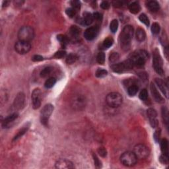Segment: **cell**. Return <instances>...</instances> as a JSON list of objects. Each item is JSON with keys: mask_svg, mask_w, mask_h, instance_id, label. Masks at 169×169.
Masks as SVG:
<instances>
[{"mask_svg": "<svg viewBox=\"0 0 169 169\" xmlns=\"http://www.w3.org/2000/svg\"><path fill=\"white\" fill-rule=\"evenodd\" d=\"M134 35V28L131 25H126L123 29L120 35L121 48L124 50H128Z\"/></svg>", "mask_w": 169, "mask_h": 169, "instance_id": "1", "label": "cell"}, {"mask_svg": "<svg viewBox=\"0 0 169 169\" xmlns=\"http://www.w3.org/2000/svg\"><path fill=\"white\" fill-rule=\"evenodd\" d=\"M148 58H149V54L147 51L144 50H138L132 53L129 60L132 61L134 66L142 67L145 65Z\"/></svg>", "mask_w": 169, "mask_h": 169, "instance_id": "2", "label": "cell"}, {"mask_svg": "<svg viewBox=\"0 0 169 169\" xmlns=\"http://www.w3.org/2000/svg\"><path fill=\"white\" fill-rule=\"evenodd\" d=\"M35 32L30 26H24L21 27L18 33V38L20 41L30 42L33 39Z\"/></svg>", "mask_w": 169, "mask_h": 169, "instance_id": "3", "label": "cell"}, {"mask_svg": "<svg viewBox=\"0 0 169 169\" xmlns=\"http://www.w3.org/2000/svg\"><path fill=\"white\" fill-rule=\"evenodd\" d=\"M106 101L107 104L111 108H117L122 104L123 98L120 93L113 92L106 96Z\"/></svg>", "mask_w": 169, "mask_h": 169, "instance_id": "4", "label": "cell"}, {"mask_svg": "<svg viewBox=\"0 0 169 169\" xmlns=\"http://www.w3.org/2000/svg\"><path fill=\"white\" fill-rule=\"evenodd\" d=\"M137 158L136 155L134 154V152L127 151L123 153L120 157V162L122 163L123 165L125 166H134L137 163Z\"/></svg>", "mask_w": 169, "mask_h": 169, "instance_id": "5", "label": "cell"}, {"mask_svg": "<svg viewBox=\"0 0 169 169\" xmlns=\"http://www.w3.org/2000/svg\"><path fill=\"white\" fill-rule=\"evenodd\" d=\"M153 66L155 72L160 75H163L164 70L163 67V60L159 54V50L157 48L153 52Z\"/></svg>", "mask_w": 169, "mask_h": 169, "instance_id": "6", "label": "cell"}, {"mask_svg": "<svg viewBox=\"0 0 169 169\" xmlns=\"http://www.w3.org/2000/svg\"><path fill=\"white\" fill-rule=\"evenodd\" d=\"M133 67V63L128 59V60L123 61L122 63L113 64L111 66V68L114 72L118 73V74H121V73L128 72V71L131 70Z\"/></svg>", "mask_w": 169, "mask_h": 169, "instance_id": "7", "label": "cell"}, {"mask_svg": "<svg viewBox=\"0 0 169 169\" xmlns=\"http://www.w3.org/2000/svg\"><path fill=\"white\" fill-rule=\"evenodd\" d=\"M134 153L139 159H145L149 155V149L143 144H138L135 146Z\"/></svg>", "mask_w": 169, "mask_h": 169, "instance_id": "8", "label": "cell"}, {"mask_svg": "<svg viewBox=\"0 0 169 169\" xmlns=\"http://www.w3.org/2000/svg\"><path fill=\"white\" fill-rule=\"evenodd\" d=\"M54 110V106L53 105L48 104L45 105L43 107L40 112V119L42 124H44V125H46L48 122V120L50 117V116L52 115V112Z\"/></svg>", "mask_w": 169, "mask_h": 169, "instance_id": "9", "label": "cell"}, {"mask_svg": "<svg viewBox=\"0 0 169 169\" xmlns=\"http://www.w3.org/2000/svg\"><path fill=\"white\" fill-rule=\"evenodd\" d=\"M31 49V45L30 42H24V41L19 40L16 42L15 45V51L19 54H27Z\"/></svg>", "mask_w": 169, "mask_h": 169, "instance_id": "10", "label": "cell"}, {"mask_svg": "<svg viewBox=\"0 0 169 169\" xmlns=\"http://www.w3.org/2000/svg\"><path fill=\"white\" fill-rule=\"evenodd\" d=\"M86 105V99L83 96L77 95L72 100V106L75 110L83 109Z\"/></svg>", "mask_w": 169, "mask_h": 169, "instance_id": "11", "label": "cell"}, {"mask_svg": "<svg viewBox=\"0 0 169 169\" xmlns=\"http://www.w3.org/2000/svg\"><path fill=\"white\" fill-rule=\"evenodd\" d=\"M31 97L33 108H39L41 106V91L39 89H35L33 91Z\"/></svg>", "mask_w": 169, "mask_h": 169, "instance_id": "12", "label": "cell"}, {"mask_svg": "<svg viewBox=\"0 0 169 169\" xmlns=\"http://www.w3.org/2000/svg\"><path fill=\"white\" fill-rule=\"evenodd\" d=\"M99 33V28L97 27H91L84 31V36L87 40H93L97 37Z\"/></svg>", "mask_w": 169, "mask_h": 169, "instance_id": "13", "label": "cell"}, {"mask_svg": "<svg viewBox=\"0 0 169 169\" xmlns=\"http://www.w3.org/2000/svg\"><path fill=\"white\" fill-rule=\"evenodd\" d=\"M55 166L59 169H70L74 167L72 162L65 159H59L55 164Z\"/></svg>", "mask_w": 169, "mask_h": 169, "instance_id": "14", "label": "cell"}, {"mask_svg": "<svg viewBox=\"0 0 169 169\" xmlns=\"http://www.w3.org/2000/svg\"><path fill=\"white\" fill-rule=\"evenodd\" d=\"M147 114L148 118H149V119L151 125L153 127H157L159 123H158V121H157V111L155 110L154 108H149L147 110Z\"/></svg>", "mask_w": 169, "mask_h": 169, "instance_id": "15", "label": "cell"}, {"mask_svg": "<svg viewBox=\"0 0 169 169\" xmlns=\"http://www.w3.org/2000/svg\"><path fill=\"white\" fill-rule=\"evenodd\" d=\"M25 104V96L23 93H19V94L16 96L14 100V105L15 108L18 110L22 109L24 108Z\"/></svg>", "mask_w": 169, "mask_h": 169, "instance_id": "16", "label": "cell"}, {"mask_svg": "<svg viewBox=\"0 0 169 169\" xmlns=\"http://www.w3.org/2000/svg\"><path fill=\"white\" fill-rule=\"evenodd\" d=\"M150 90L151 93L152 97L155 101L159 102V103H163V102H164L163 97L160 94L158 90H157L156 86L153 83H151L150 84Z\"/></svg>", "mask_w": 169, "mask_h": 169, "instance_id": "17", "label": "cell"}, {"mask_svg": "<svg viewBox=\"0 0 169 169\" xmlns=\"http://www.w3.org/2000/svg\"><path fill=\"white\" fill-rule=\"evenodd\" d=\"M155 83L158 86L159 89L161 91V92L163 93L164 97L168 98V83H165L163 80L161 79L156 78L155 79Z\"/></svg>", "mask_w": 169, "mask_h": 169, "instance_id": "18", "label": "cell"}, {"mask_svg": "<svg viewBox=\"0 0 169 169\" xmlns=\"http://www.w3.org/2000/svg\"><path fill=\"white\" fill-rule=\"evenodd\" d=\"M93 20H94V19H93V15L90 13L85 12L83 13V17L81 19L80 23L86 25V26H89V25L93 23Z\"/></svg>", "mask_w": 169, "mask_h": 169, "instance_id": "19", "label": "cell"}, {"mask_svg": "<svg viewBox=\"0 0 169 169\" xmlns=\"http://www.w3.org/2000/svg\"><path fill=\"white\" fill-rule=\"evenodd\" d=\"M18 118L17 113H13L12 114L8 116L7 117L5 118V120L3 121L2 125L3 127H9L12 123L14 122V121Z\"/></svg>", "mask_w": 169, "mask_h": 169, "instance_id": "20", "label": "cell"}, {"mask_svg": "<svg viewBox=\"0 0 169 169\" xmlns=\"http://www.w3.org/2000/svg\"><path fill=\"white\" fill-rule=\"evenodd\" d=\"M146 6L148 10L151 12H157L160 8L159 3L156 1H149L146 3Z\"/></svg>", "mask_w": 169, "mask_h": 169, "instance_id": "21", "label": "cell"}, {"mask_svg": "<svg viewBox=\"0 0 169 169\" xmlns=\"http://www.w3.org/2000/svg\"><path fill=\"white\" fill-rule=\"evenodd\" d=\"M129 10L130 11V12L133 13V14H137V13H138L139 11H140L141 6L139 5L138 2H132L131 4H129Z\"/></svg>", "mask_w": 169, "mask_h": 169, "instance_id": "22", "label": "cell"}, {"mask_svg": "<svg viewBox=\"0 0 169 169\" xmlns=\"http://www.w3.org/2000/svg\"><path fill=\"white\" fill-rule=\"evenodd\" d=\"M136 39L139 42H143V41H144L146 38V33L145 31L141 28H138L136 31Z\"/></svg>", "mask_w": 169, "mask_h": 169, "instance_id": "23", "label": "cell"}, {"mask_svg": "<svg viewBox=\"0 0 169 169\" xmlns=\"http://www.w3.org/2000/svg\"><path fill=\"white\" fill-rule=\"evenodd\" d=\"M162 118H163V122L166 125V127H168V110L167 107L163 106L161 110Z\"/></svg>", "mask_w": 169, "mask_h": 169, "instance_id": "24", "label": "cell"}, {"mask_svg": "<svg viewBox=\"0 0 169 169\" xmlns=\"http://www.w3.org/2000/svg\"><path fill=\"white\" fill-rule=\"evenodd\" d=\"M161 148L163 155H168V144L166 139H163L161 141Z\"/></svg>", "mask_w": 169, "mask_h": 169, "instance_id": "25", "label": "cell"}, {"mask_svg": "<svg viewBox=\"0 0 169 169\" xmlns=\"http://www.w3.org/2000/svg\"><path fill=\"white\" fill-rule=\"evenodd\" d=\"M80 32H81V29L77 26H72L70 29V35L74 38H77L80 35Z\"/></svg>", "mask_w": 169, "mask_h": 169, "instance_id": "26", "label": "cell"}, {"mask_svg": "<svg viewBox=\"0 0 169 169\" xmlns=\"http://www.w3.org/2000/svg\"><path fill=\"white\" fill-rule=\"evenodd\" d=\"M29 125H28L27 124L25 125V126H23V127H22V129H20L19 131V132H18V133L17 134V135H16V136L14 137V138H13V141H17L18 139H19L20 138H21V137L23 136V135L25 133H26V132L27 131V129H29Z\"/></svg>", "mask_w": 169, "mask_h": 169, "instance_id": "27", "label": "cell"}, {"mask_svg": "<svg viewBox=\"0 0 169 169\" xmlns=\"http://www.w3.org/2000/svg\"><path fill=\"white\" fill-rule=\"evenodd\" d=\"M78 60V56L75 54H70L66 57V63L68 64H72Z\"/></svg>", "mask_w": 169, "mask_h": 169, "instance_id": "28", "label": "cell"}, {"mask_svg": "<svg viewBox=\"0 0 169 169\" xmlns=\"http://www.w3.org/2000/svg\"><path fill=\"white\" fill-rule=\"evenodd\" d=\"M56 83V79L54 77H50V78L48 79L46 81L45 83H44V86L47 89H50L52 87H53L54 86V84Z\"/></svg>", "mask_w": 169, "mask_h": 169, "instance_id": "29", "label": "cell"}, {"mask_svg": "<svg viewBox=\"0 0 169 169\" xmlns=\"http://www.w3.org/2000/svg\"><path fill=\"white\" fill-rule=\"evenodd\" d=\"M138 91V87L136 84H132L127 88V93L129 96H134L137 94Z\"/></svg>", "mask_w": 169, "mask_h": 169, "instance_id": "30", "label": "cell"}, {"mask_svg": "<svg viewBox=\"0 0 169 169\" xmlns=\"http://www.w3.org/2000/svg\"><path fill=\"white\" fill-rule=\"evenodd\" d=\"M120 59V56L117 52H112V53L110 54L109 56V61L110 62L114 63L117 62L118 60Z\"/></svg>", "mask_w": 169, "mask_h": 169, "instance_id": "31", "label": "cell"}, {"mask_svg": "<svg viewBox=\"0 0 169 169\" xmlns=\"http://www.w3.org/2000/svg\"><path fill=\"white\" fill-rule=\"evenodd\" d=\"M114 40L111 37H108L104 40L103 44H102V46L104 48V49H108L112 46Z\"/></svg>", "mask_w": 169, "mask_h": 169, "instance_id": "32", "label": "cell"}, {"mask_svg": "<svg viewBox=\"0 0 169 169\" xmlns=\"http://www.w3.org/2000/svg\"><path fill=\"white\" fill-rule=\"evenodd\" d=\"M118 28V20L114 19L112 20V22H110V31L112 32L113 33H114L117 31Z\"/></svg>", "mask_w": 169, "mask_h": 169, "instance_id": "33", "label": "cell"}, {"mask_svg": "<svg viewBox=\"0 0 169 169\" xmlns=\"http://www.w3.org/2000/svg\"><path fill=\"white\" fill-rule=\"evenodd\" d=\"M139 19L141 22L144 23L146 25V26L148 27L149 25V18H148L147 16L145 14H144V13H142V14H141L140 15H139Z\"/></svg>", "mask_w": 169, "mask_h": 169, "instance_id": "34", "label": "cell"}, {"mask_svg": "<svg viewBox=\"0 0 169 169\" xmlns=\"http://www.w3.org/2000/svg\"><path fill=\"white\" fill-rule=\"evenodd\" d=\"M107 74H108V72L103 69H98L95 74L96 76L99 77V78H102V77H106Z\"/></svg>", "mask_w": 169, "mask_h": 169, "instance_id": "35", "label": "cell"}, {"mask_svg": "<svg viewBox=\"0 0 169 169\" xmlns=\"http://www.w3.org/2000/svg\"><path fill=\"white\" fill-rule=\"evenodd\" d=\"M97 62L99 63L100 65H102L104 63L105 61V54L104 52H100L98 54L97 56Z\"/></svg>", "mask_w": 169, "mask_h": 169, "instance_id": "36", "label": "cell"}, {"mask_svg": "<svg viewBox=\"0 0 169 169\" xmlns=\"http://www.w3.org/2000/svg\"><path fill=\"white\" fill-rule=\"evenodd\" d=\"M160 30H161V28H160V25H159V23H157V22H154V23L152 25L151 31L153 35H158L160 32Z\"/></svg>", "mask_w": 169, "mask_h": 169, "instance_id": "37", "label": "cell"}, {"mask_svg": "<svg viewBox=\"0 0 169 169\" xmlns=\"http://www.w3.org/2000/svg\"><path fill=\"white\" fill-rule=\"evenodd\" d=\"M52 68L50 67H47L44 68V70H42V72H40V76L41 77H46L48 75H49L50 74V73L52 72Z\"/></svg>", "mask_w": 169, "mask_h": 169, "instance_id": "38", "label": "cell"}, {"mask_svg": "<svg viewBox=\"0 0 169 169\" xmlns=\"http://www.w3.org/2000/svg\"><path fill=\"white\" fill-rule=\"evenodd\" d=\"M148 98V93L146 89H143L139 93V99L143 101H145Z\"/></svg>", "mask_w": 169, "mask_h": 169, "instance_id": "39", "label": "cell"}, {"mask_svg": "<svg viewBox=\"0 0 169 169\" xmlns=\"http://www.w3.org/2000/svg\"><path fill=\"white\" fill-rule=\"evenodd\" d=\"M77 12V11L75 10H74V8H72V7L67 9V10H66V11H65L66 14H67L71 18L74 17L76 15Z\"/></svg>", "mask_w": 169, "mask_h": 169, "instance_id": "40", "label": "cell"}, {"mask_svg": "<svg viewBox=\"0 0 169 169\" xmlns=\"http://www.w3.org/2000/svg\"><path fill=\"white\" fill-rule=\"evenodd\" d=\"M58 40L60 41V43L63 46H65L68 43V38L66 37L65 36L63 35H58Z\"/></svg>", "mask_w": 169, "mask_h": 169, "instance_id": "41", "label": "cell"}, {"mask_svg": "<svg viewBox=\"0 0 169 169\" xmlns=\"http://www.w3.org/2000/svg\"><path fill=\"white\" fill-rule=\"evenodd\" d=\"M71 5L72 6V8H74V10H75L77 11L79 10L80 7H81V3H80V1H76V0L71 1Z\"/></svg>", "mask_w": 169, "mask_h": 169, "instance_id": "42", "label": "cell"}, {"mask_svg": "<svg viewBox=\"0 0 169 169\" xmlns=\"http://www.w3.org/2000/svg\"><path fill=\"white\" fill-rule=\"evenodd\" d=\"M66 56V52L65 51H58L54 54V58L56 59L63 58Z\"/></svg>", "mask_w": 169, "mask_h": 169, "instance_id": "43", "label": "cell"}, {"mask_svg": "<svg viewBox=\"0 0 169 169\" xmlns=\"http://www.w3.org/2000/svg\"><path fill=\"white\" fill-rule=\"evenodd\" d=\"M160 161L161 163L163 164H166L168 163V155H162L161 157H160Z\"/></svg>", "mask_w": 169, "mask_h": 169, "instance_id": "44", "label": "cell"}, {"mask_svg": "<svg viewBox=\"0 0 169 169\" xmlns=\"http://www.w3.org/2000/svg\"><path fill=\"white\" fill-rule=\"evenodd\" d=\"M93 159H94L95 162V165L97 168H100L101 167V162L99 161V159H98V157L95 154H93Z\"/></svg>", "mask_w": 169, "mask_h": 169, "instance_id": "45", "label": "cell"}, {"mask_svg": "<svg viewBox=\"0 0 169 169\" xmlns=\"http://www.w3.org/2000/svg\"><path fill=\"white\" fill-rule=\"evenodd\" d=\"M110 6V3L107 1H102L101 4H100V7H101V8L103 9V10H108Z\"/></svg>", "mask_w": 169, "mask_h": 169, "instance_id": "46", "label": "cell"}, {"mask_svg": "<svg viewBox=\"0 0 169 169\" xmlns=\"http://www.w3.org/2000/svg\"><path fill=\"white\" fill-rule=\"evenodd\" d=\"M98 153H99V154L100 155V156L102 157H104L106 156V154H107V152H106V150L104 149V147H100L98 150Z\"/></svg>", "mask_w": 169, "mask_h": 169, "instance_id": "47", "label": "cell"}, {"mask_svg": "<svg viewBox=\"0 0 169 169\" xmlns=\"http://www.w3.org/2000/svg\"><path fill=\"white\" fill-rule=\"evenodd\" d=\"M112 5L114 7L119 8L122 6L123 3L120 1H112Z\"/></svg>", "mask_w": 169, "mask_h": 169, "instance_id": "48", "label": "cell"}, {"mask_svg": "<svg viewBox=\"0 0 169 169\" xmlns=\"http://www.w3.org/2000/svg\"><path fill=\"white\" fill-rule=\"evenodd\" d=\"M32 60L34 61H40L43 60V57L40 56V55H35L32 58Z\"/></svg>", "mask_w": 169, "mask_h": 169, "instance_id": "49", "label": "cell"}, {"mask_svg": "<svg viewBox=\"0 0 169 169\" xmlns=\"http://www.w3.org/2000/svg\"><path fill=\"white\" fill-rule=\"evenodd\" d=\"M93 19L97 20H100L102 19V15L100 14L99 13H95L93 15Z\"/></svg>", "mask_w": 169, "mask_h": 169, "instance_id": "50", "label": "cell"}, {"mask_svg": "<svg viewBox=\"0 0 169 169\" xmlns=\"http://www.w3.org/2000/svg\"><path fill=\"white\" fill-rule=\"evenodd\" d=\"M160 136H161V132H160V131L155 132V133L154 134V138L155 139V141H159L160 139Z\"/></svg>", "mask_w": 169, "mask_h": 169, "instance_id": "51", "label": "cell"}, {"mask_svg": "<svg viewBox=\"0 0 169 169\" xmlns=\"http://www.w3.org/2000/svg\"><path fill=\"white\" fill-rule=\"evenodd\" d=\"M24 3V1H16L14 2L15 5H22V4Z\"/></svg>", "mask_w": 169, "mask_h": 169, "instance_id": "52", "label": "cell"}]
</instances>
